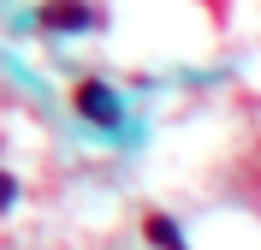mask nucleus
<instances>
[{"instance_id":"7ed1b4c3","label":"nucleus","mask_w":261,"mask_h":250,"mask_svg":"<svg viewBox=\"0 0 261 250\" xmlns=\"http://www.w3.org/2000/svg\"><path fill=\"white\" fill-rule=\"evenodd\" d=\"M6 197H12V179H6V173H0V202H6Z\"/></svg>"},{"instance_id":"f03ea898","label":"nucleus","mask_w":261,"mask_h":250,"mask_svg":"<svg viewBox=\"0 0 261 250\" xmlns=\"http://www.w3.org/2000/svg\"><path fill=\"white\" fill-rule=\"evenodd\" d=\"M48 24H83V6H77V0H54V6H48Z\"/></svg>"},{"instance_id":"f257e3e1","label":"nucleus","mask_w":261,"mask_h":250,"mask_svg":"<svg viewBox=\"0 0 261 250\" xmlns=\"http://www.w3.org/2000/svg\"><path fill=\"white\" fill-rule=\"evenodd\" d=\"M77 101H83V113H89V119H113V101H107V89H101V83H83Z\"/></svg>"}]
</instances>
